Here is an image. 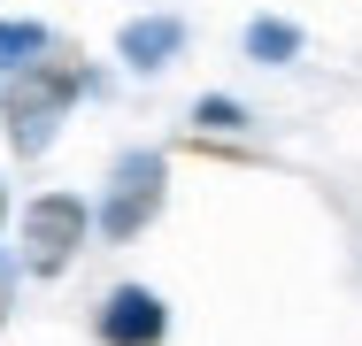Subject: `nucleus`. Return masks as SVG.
Here are the masks:
<instances>
[{
  "label": "nucleus",
  "mask_w": 362,
  "mask_h": 346,
  "mask_svg": "<svg viewBox=\"0 0 362 346\" xmlns=\"http://www.w3.org/2000/svg\"><path fill=\"white\" fill-rule=\"evenodd\" d=\"M93 77H85V54L70 47H47V54H31V62L8 69V93H0V116H8V146L31 162V154H47L54 131H62V116L77 108V93H85Z\"/></svg>",
  "instance_id": "obj_1"
},
{
  "label": "nucleus",
  "mask_w": 362,
  "mask_h": 346,
  "mask_svg": "<svg viewBox=\"0 0 362 346\" xmlns=\"http://www.w3.org/2000/svg\"><path fill=\"white\" fill-rule=\"evenodd\" d=\"M23 270L31 277H62L77 262V246L100 231V215L77 201V193H39V201H23Z\"/></svg>",
  "instance_id": "obj_2"
},
{
  "label": "nucleus",
  "mask_w": 362,
  "mask_h": 346,
  "mask_svg": "<svg viewBox=\"0 0 362 346\" xmlns=\"http://www.w3.org/2000/svg\"><path fill=\"white\" fill-rule=\"evenodd\" d=\"M162 193H170V162L162 154H124L116 177H108V193H100V208H93L100 215V239H116V246L139 239L146 223L162 215Z\"/></svg>",
  "instance_id": "obj_3"
},
{
  "label": "nucleus",
  "mask_w": 362,
  "mask_h": 346,
  "mask_svg": "<svg viewBox=\"0 0 362 346\" xmlns=\"http://www.w3.org/2000/svg\"><path fill=\"white\" fill-rule=\"evenodd\" d=\"M162 331H170L162 292H146V285H116V292H108V308H100V346H162Z\"/></svg>",
  "instance_id": "obj_4"
},
{
  "label": "nucleus",
  "mask_w": 362,
  "mask_h": 346,
  "mask_svg": "<svg viewBox=\"0 0 362 346\" xmlns=\"http://www.w3.org/2000/svg\"><path fill=\"white\" fill-rule=\"evenodd\" d=\"M124 62L132 69H170L177 62V47H185V23L177 16H139V23H124Z\"/></svg>",
  "instance_id": "obj_5"
},
{
  "label": "nucleus",
  "mask_w": 362,
  "mask_h": 346,
  "mask_svg": "<svg viewBox=\"0 0 362 346\" xmlns=\"http://www.w3.org/2000/svg\"><path fill=\"white\" fill-rule=\"evenodd\" d=\"M247 54H255V62H293V54H300V31L278 23V16H255V23H247Z\"/></svg>",
  "instance_id": "obj_6"
},
{
  "label": "nucleus",
  "mask_w": 362,
  "mask_h": 346,
  "mask_svg": "<svg viewBox=\"0 0 362 346\" xmlns=\"http://www.w3.org/2000/svg\"><path fill=\"white\" fill-rule=\"evenodd\" d=\"M54 39L39 31V23H8L0 16V69H16V62H31V54H47Z\"/></svg>",
  "instance_id": "obj_7"
},
{
  "label": "nucleus",
  "mask_w": 362,
  "mask_h": 346,
  "mask_svg": "<svg viewBox=\"0 0 362 346\" xmlns=\"http://www.w3.org/2000/svg\"><path fill=\"white\" fill-rule=\"evenodd\" d=\"M193 124H209V131H239V124H247V108H239V100H223V93H209V100L193 108Z\"/></svg>",
  "instance_id": "obj_8"
},
{
  "label": "nucleus",
  "mask_w": 362,
  "mask_h": 346,
  "mask_svg": "<svg viewBox=\"0 0 362 346\" xmlns=\"http://www.w3.org/2000/svg\"><path fill=\"white\" fill-rule=\"evenodd\" d=\"M8 308H16V262L0 254V323H8Z\"/></svg>",
  "instance_id": "obj_9"
},
{
  "label": "nucleus",
  "mask_w": 362,
  "mask_h": 346,
  "mask_svg": "<svg viewBox=\"0 0 362 346\" xmlns=\"http://www.w3.org/2000/svg\"><path fill=\"white\" fill-rule=\"evenodd\" d=\"M0 223H8V193H0Z\"/></svg>",
  "instance_id": "obj_10"
}]
</instances>
